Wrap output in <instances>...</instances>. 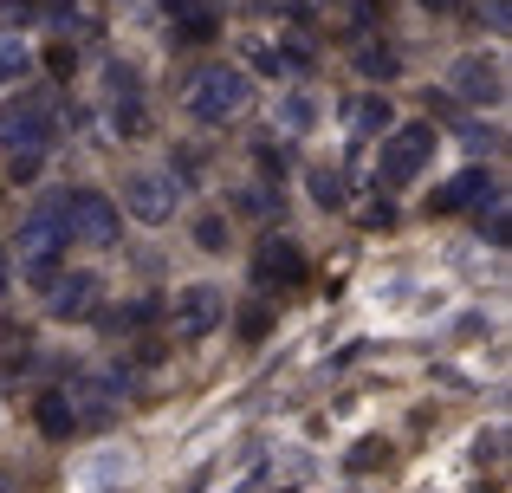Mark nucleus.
<instances>
[{"label": "nucleus", "instance_id": "nucleus-11", "mask_svg": "<svg viewBox=\"0 0 512 493\" xmlns=\"http://www.w3.org/2000/svg\"><path fill=\"white\" fill-rule=\"evenodd\" d=\"M253 279H260V286H273V292L299 286V279H305V253H299V241H266L260 253H253Z\"/></svg>", "mask_w": 512, "mask_h": 493}, {"label": "nucleus", "instance_id": "nucleus-8", "mask_svg": "<svg viewBox=\"0 0 512 493\" xmlns=\"http://www.w3.org/2000/svg\"><path fill=\"white\" fill-rule=\"evenodd\" d=\"M104 98H111L117 137H137V130H143V78H137V65H130V59L104 65Z\"/></svg>", "mask_w": 512, "mask_h": 493}, {"label": "nucleus", "instance_id": "nucleus-15", "mask_svg": "<svg viewBox=\"0 0 512 493\" xmlns=\"http://www.w3.org/2000/svg\"><path fill=\"white\" fill-rule=\"evenodd\" d=\"M305 182H312V202L318 208H344V176H338V169H312Z\"/></svg>", "mask_w": 512, "mask_h": 493}, {"label": "nucleus", "instance_id": "nucleus-23", "mask_svg": "<svg viewBox=\"0 0 512 493\" xmlns=\"http://www.w3.org/2000/svg\"><path fill=\"white\" fill-rule=\"evenodd\" d=\"M240 338H247V344H253V338H266V305H253V312L240 318Z\"/></svg>", "mask_w": 512, "mask_h": 493}, {"label": "nucleus", "instance_id": "nucleus-1", "mask_svg": "<svg viewBox=\"0 0 512 493\" xmlns=\"http://www.w3.org/2000/svg\"><path fill=\"white\" fill-rule=\"evenodd\" d=\"M65 247H72V228H65L59 202L33 208V215L20 221V234H13V253H20V273H26V286H39V292H46L52 279L65 273Z\"/></svg>", "mask_w": 512, "mask_h": 493}, {"label": "nucleus", "instance_id": "nucleus-12", "mask_svg": "<svg viewBox=\"0 0 512 493\" xmlns=\"http://www.w3.org/2000/svg\"><path fill=\"white\" fill-rule=\"evenodd\" d=\"M454 91L467 104H500V65L493 59H461L454 65Z\"/></svg>", "mask_w": 512, "mask_h": 493}, {"label": "nucleus", "instance_id": "nucleus-7", "mask_svg": "<svg viewBox=\"0 0 512 493\" xmlns=\"http://www.w3.org/2000/svg\"><path fill=\"white\" fill-rule=\"evenodd\" d=\"M175 202H182L175 169H137V176H124V208L143 221V228H163L175 215Z\"/></svg>", "mask_w": 512, "mask_h": 493}, {"label": "nucleus", "instance_id": "nucleus-18", "mask_svg": "<svg viewBox=\"0 0 512 493\" xmlns=\"http://www.w3.org/2000/svg\"><path fill=\"white\" fill-rule=\"evenodd\" d=\"M195 247H201V253H221V247H227V221H221V215H201V221H195Z\"/></svg>", "mask_w": 512, "mask_h": 493}, {"label": "nucleus", "instance_id": "nucleus-14", "mask_svg": "<svg viewBox=\"0 0 512 493\" xmlns=\"http://www.w3.org/2000/svg\"><path fill=\"white\" fill-rule=\"evenodd\" d=\"M156 312H163L156 299H130V305H117V312H104V325H111V331H143Z\"/></svg>", "mask_w": 512, "mask_h": 493}, {"label": "nucleus", "instance_id": "nucleus-2", "mask_svg": "<svg viewBox=\"0 0 512 493\" xmlns=\"http://www.w3.org/2000/svg\"><path fill=\"white\" fill-rule=\"evenodd\" d=\"M182 104H188L195 124H234V117L253 104V78L240 72V65H201V72L188 78Z\"/></svg>", "mask_w": 512, "mask_h": 493}, {"label": "nucleus", "instance_id": "nucleus-16", "mask_svg": "<svg viewBox=\"0 0 512 493\" xmlns=\"http://www.w3.org/2000/svg\"><path fill=\"white\" fill-rule=\"evenodd\" d=\"M357 124H363V130H396V111H389L383 91H370V98L357 104Z\"/></svg>", "mask_w": 512, "mask_h": 493}, {"label": "nucleus", "instance_id": "nucleus-24", "mask_svg": "<svg viewBox=\"0 0 512 493\" xmlns=\"http://www.w3.org/2000/svg\"><path fill=\"white\" fill-rule=\"evenodd\" d=\"M72 65H78V59H72V46H52V72L72 78Z\"/></svg>", "mask_w": 512, "mask_h": 493}, {"label": "nucleus", "instance_id": "nucleus-26", "mask_svg": "<svg viewBox=\"0 0 512 493\" xmlns=\"http://www.w3.org/2000/svg\"><path fill=\"white\" fill-rule=\"evenodd\" d=\"M163 7L175 13V20H182V13H188V7H195V0H163Z\"/></svg>", "mask_w": 512, "mask_h": 493}, {"label": "nucleus", "instance_id": "nucleus-9", "mask_svg": "<svg viewBox=\"0 0 512 493\" xmlns=\"http://www.w3.org/2000/svg\"><path fill=\"white\" fill-rule=\"evenodd\" d=\"M98 299H104V279L98 273H59L46 286V312L52 318H91V312H98Z\"/></svg>", "mask_w": 512, "mask_h": 493}, {"label": "nucleus", "instance_id": "nucleus-17", "mask_svg": "<svg viewBox=\"0 0 512 493\" xmlns=\"http://www.w3.org/2000/svg\"><path fill=\"white\" fill-rule=\"evenodd\" d=\"M357 65H363L370 78H396V65H402V59H396L389 46H363V52H357Z\"/></svg>", "mask_w": 512, "mask_h": 493}, {"label": "nucleus", "instance_id": "nucleus-19", "mask_svg": "<svg viewBox=\"0 0 512 493\" xmlns=\"http://www.w3.org/2000/svg\"><path fill=\"white\" fill-rule=\"evenodd\" d=\"M201 39H214V13L188 7V13H182V46H201Z\"/></svg>", "mask_w": 512, "mask_h": 493}, {"label": "nucleus", "instance_id": "nucleus-5", "mask_svg": "<svg viewBox=\"0 0 512 493\" xmlns=\"http://www.w3.org/2000/svg\"><path fill=\"white\" fill-rule=\"evenodd\" d=\"M59 215H65V228H72V241L117 247V202L104 189H65L59 195Z\"/></svg>", "mask_w": 512, "mask_h": 493}, {"label": "nucleus", "instance_id": "nucleus-10", "mask_svg": "<svg viewBox=\"0 0 512 493\" xmlns=\"http://www.w3.org/2000/svg\"><path fill=\"white\" fill-rule=\"evenodd\" d=\"M493 202H500V182L474 163V169H461V176H454L428 208H435V215H461V208H493Z\"/></svg>", "mask_w": 512, "mask_h": 493}, {"label": "nucleus", "instance_id": "nucleus-6", "mask_svg": "<svg viewBox=\"0 0 512 493\" xmlns=\"http://www.w3.org/2000/svg\"><path fill=\"white\" fill-rule=\"evenodd\" d=\"M221 318H227L221 286H182L169 299V338L175 344H201L208 331H221Z\"/></svg>", "mask_w": 512, "mask_h": 493}, {"label": "nucleus", "instance_id": "nucleus-28", "mask_svg": "<svg viewBox=\"0 0 512 493\" xmlns=\"http://www.w3.org/2000/svg\"><path fill=\"white\" fill-rule=\"evenodd\" d=\"M0 493H7V487H0Z\"/></svg>", "mask_w": 512, "mask_h": 493}, {"label": "nucleus", "instance_id": "nucleus-21", "mask_svg": "<svg viewBox=\"0 0 512 493\" xmlns=\"http://www.w3.org/2000/svg\"><path fill=\"white\" fill-rule=\"evenodd\" d=\"M383 461H389V448H383V442H363L357 455H350V468H383Z\"/></svg>", "mask_w": 512, "mask_h": 493}, {"label": "nucleus", "instance_id": "nucleus-3", "mask_svg": "<svg viewBox=\"0 0 512 493\" xmlns=\"http://www.w3.org/2000/svg\"><path fill=\"white\" fill-rule=\"evenodd\" d=\"M52 137H59V111H52V98H39V91H20V98L0 111V143L20 156H46Z\"/></svg>", "mask_w": 512, "mask_h": 493}, {"label": "nucleus", "instance_id": "nucleus-25", "mask_svg": "<svg viewBox=\"0 0 512 493\" xmlns=\"http://www.w3.org/2000/svg\"><path fill=\"white\" fill-rule=\"evenodd\" d=\"M7 286H13V266H7V253H0V299H7Z\"/></svg>", "mask_w": 512, "mask_h": 493}, {"label": "nucleus", "instance_id": "nucleus-22", "mask_svg": "<svg viewBox=\"0 0 512 493\" xmlns=\"http://www.w3.org/2000/svg\"><path fill=\"white\" fill-rule=\"evenodd\" d=\"M13 72H26V46H0V85H7Z\"/></svg>", "mask_w": 512, "mask_h": 493}, {"label": "nucleus", "instance_id": "nucleus-13", "mask_svg": "<svg viewBox=\"0 0 512 493\" xmlns=\"http://www.w3.org/2000/svg\"><path fill=\"white\" fill-rule=\"evenodd\" d=\"M33 422H39V435H46V442H65V435L78 429V403L65 390H46L33 403Z\"/></svg>", "mask_w": 512, "mask_h": 493}, {"label": "nucleus", "instance_id": "nucleus-4", "mask_svg": "<svg viewBox=\"0 0 512 493\" xmlns=\"http://www.w3.org/2000/svg\"><path fill=\"white\" fill-rule=\"evenodd\" d=\"M383 150H376V169H383V182L389 189H409L415 176H422L428 163H435V124H396V130H383Z\"/></svg>", "mask_w": 512, "mask_h": 493}, {"label": "nucleus", "instance_id": "nucleus-20", "mask_svg": "<svg viewBox=\"0 0 512 493\" xmlns=\"http://www.w3.org/2000/svg\"><path fill=\"white\" fill-rule=\"evenodd\" d=\"M253 163H260V169H266L273 182L286 176V150H279V143H260V150H253Z\"/></svg>", "mask_w": 512, "mask_h": 493}, {"label": "nucleus", "instance_id": "nucleus-27", "mask_svg": "<svg viewBox=\"0 0 512 493\" xmlns=\"http://www.w3.org/2000/svg\"><path fill=\"white\" fill-rule=\"evenodd\" d=\"M422 7H454V0H422Z\"/></svg>", "mask_w": 512, "mask_h": 493}]
</instances>
